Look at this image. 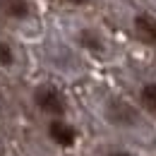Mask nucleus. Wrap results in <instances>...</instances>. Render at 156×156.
Listing matches in <instances>:
<instances>
[{
    "label": "nucleus",
    "instance_id": "obj_4",
    "mask_svg": "<svg viewBox=\"0 0 156 156\" xmlns=\"http://www.w3.org/2000/svg\"><path fill=\"white\" fill-rule=\"evenodd\" d=\"M48 135H51V139H53L55 144H60V147L75 144V130H72L67 122H60V120L51 122V125H48Z\"/></svg>",
    "mask_w": 156,
    "mask_h": 156
},
{
    "label": "nucleus",
    "instance_id": "obj_8",
    "mask_svg": "<svg viewBox=\"0 0 156 156\" xmlns=\"http://www.w3.org/2000/svg\"><path fill=\"white\" fill-rule=\"evenodd\" d=\"M15 62V53H12V48L5 43V41H0V65H12Z\"/></svg>",
    "mask_w": 156,
    "mask_h": 156
},
{
    "label": "nucleus",
    "instance_id": "obj_3",
    "mask_svg": "<svg viewBox=\"0 0 156 156\" xmlns=\"http://www.w3.org/2000/svg\"><path fill=\"white\" fill-rule=\"evenodd\" d=\"M135 31H137V36L144 41V43L156 46V17L147 15V12L137 15L135 17Z\"/></svg>",
    "mask_w": 156,
    "mask_h": 156
},
{
    "label": "nucleus",
    "instance_id": "obj_1",
    "mask_svg": "<svg viewBox=\"0 0 156 156\" xmlns=\"http://www.w3.org/2000/svg\"><path fill=\"white\" fill-rule=\"evenodd\" d=\"M34 101H36V106H39L43 113H51V115H62L65 113V98L60 94L55 87H51V84H43L36 89V94H34Z\"/></svg>",
    "mask_w": 156,
    "mask_h": 156
},
{
    "label": "nucleus",
    "instance_id": "obj_9",
    "mask_svg": "<svg viewBox=\"0 0 156 156\" xmlns=\"http://www.w3.org/2000/svg\"><path fill=\"white\" fill-rule=\"evenodd\" d=\"M67 2H72V5H87L89 0H67Z\"/></svg>",
    "mask_w": 156,
    "mask_h": 156
},
{
    "label": "nucleus",
    "instance_id": "obj_5",
    "mask_svg": "<svg viewBox=\"0 0 156 156\" xmlns=\"http://www.w3.org/2000/svg\"><path fill=\"white\" fill-rule=\"evenodd\" d=\"M0 10L15 20L29 17V2L27 0H0Z\"/></svg>",
    "mask_w": 156,
    "mask_h": 156
},
{
    "label": "nucleus",
    "instance_id": "obj_2",
    "mask_svg": "<svg viewBox=\"0 0 156 156\" xmlns=\"http://www.w3.org/2000/svg\"><path fill=\"white\" fill-rule=\"evenodd\" d=\"M106 118L115 125H135L137 122V111L132 106H127L125 101H118L113 98L108 106H106Z\"/></svg>",
    "mask_w": 156,
    "mask_h": 156
},
{
    "label": "nucleus",
    "instance_id": "obj_7",
    "mask_svg": "<svg viewBox=\"0 0 156 156\" xmlns=\"http://www.w3.org/2000/svg\"><path fill=\"white\" fill-rule=\"evenodd\" d=\"M142 103H144V108L149 113L156 115V82L144 84V89H142Z\"/></svg>",
    "mask_w": 156,
    "mask_h": 156
},
{
    "label": "nucleus",
    "instance_id": "obj_11",
    "mask_svg": "<svg viewBox=\"0 0 156 156\" xmlns=\"http://www.w3.org/2000/svg\"><path fill=\"white\" fill-rule=\"evenodd\" d=\"M0 12H2V10H0Z\"/></svg>",
    "mask_w": 156,
    "mask_h": 156
},
{
    "label": "nucleus",
    "instance_id": "obj_10",
    "mask_svg": "<svg viewBox=\"0 0 156 156\" xmlns=\"http://www.w3.org/2000/svg\"><path fill=\"white\" fill-rule=\"evenodd\" d=\"M108 156H130L127 151H113V154H108Z\"/></svg>",
    "mask_w": 156,
    "mask_h": 156
},
{
    "label": "nucleus",
    "instance_id": "obj_6",
    "mask_svg": "<svg viewBox=\"0 0 156 156\" xmlns=\"http://www.w3.org/2000/svg\"><path fill=\"white\" fill-rule=\"evenodd\" d=\"M79 43L84 46V48H89V51H103V41L98 36L94 29H84V31H79Z\"/></svg>",
    "mask_w": 156,
    "mask_h": 156
}]
</instances>
